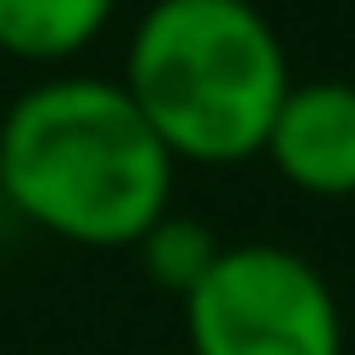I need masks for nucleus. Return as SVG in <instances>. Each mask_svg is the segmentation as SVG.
<instances>
[{
    "mask_svg": "<svg viewBox=\"0 0 355 355\" xmlns=\"http://www.w3.org/2000/svg\"><path fill=\"white\" fill-rule=\"evenodd\" d=\"M178 160L119 77L60 71L0 113V196L77 249H137L172 214Z\"/></svg>",
    "mask_w": 355,
    "mask_h": 355,
    "instance_id": "1",
    "label": "nucleus"
},
{
    "mask_svg": "<svg viewBox=\"0 0 355 355\" xmlns=\"http://www.w3.org/2000/svg\"><path fill=\"white\" fill-rule=\"evenodd\" d=\"M119 83L172 160L243 166L291 95V53L254 0H154Z\"/></svg>",
    "mask_w": 355,
    "mask_h": 355,
    "instance_id": "2",
    "label": "nucleus"
},
{
    "mask_svg": "<svg viewBox=\"0 0 355 355\" xmlns=\"http://www.w3.org/2000/svg\"><path fill=\"white\" fill-rule=\"evenodd\" d=\"M190 355H343L326 272L284 243H231L184 296Z\"/></svg>",
    "mask_w": 355,
    "mask_h": 355,
    "instance_id": "3",
    "label": "nucleus"
},
{
    "mask_svg": "<svg viewBox=\"0 0 355 355\" xmlns=\"http://www.w3.org/2000/svg\"><path fill=\"white\" fill-rule=\"evenodd\" d=\"M261 154L291 190L314 196V202H349L355 196V83H343V77L291 83Z\"/></svg>",
    "mask_w": 355,
    "mask_h": 355,
    "instance_id": "4",
    "label": "nucleus"
},
{
    "mask_svg": "<svg viewBox=\"0 0 355 355\" xmlns=\"http://www.w3.org/2000/svg\"><path fill=\"white\" fill-rule=\"evenodd\" d=\"M119 0H0V53L24 65H65L95 48Z\"/></svg>",
    "mask_w": 355,
    "mask_h": 355,
    "instance_id": "5",
    "label": "nucleus"
},
{
    "mask_svg": "<svg viewBox=\"0 0 355 355\" xmlns=\"http://www.w3.org/2000/svg\"><path fill=\"white\" fill-rule=\"evenodd\" d=\"M219 249H225V243H219L202 219H190V214H160V219L148 225V237L137 243L148 279L160 284V291H172L178 302L207 279V266L219 261Z\"/></svg>",
    "mask_w": 355,
    "mask_h": 355,
    "instance_id": "6",
    "label": "nucleus"
}]
</instances>
